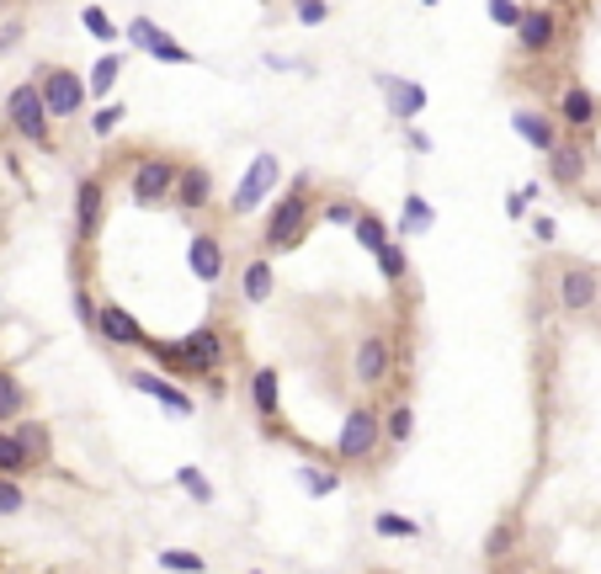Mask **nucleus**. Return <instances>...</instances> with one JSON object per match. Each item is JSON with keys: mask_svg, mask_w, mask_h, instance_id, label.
<instances>
[{"mask_svg": "<svg viewBox=\"0 0 601 574\" xmlns=\"http://www.w3.org/2000/svg\"><path fill=\"white\" fill-rule=\"evenodd\" d=\"M538 192H543L538 182H522V186H512V192H506V218H512V224H522V218L533 213V203H538Z\"/></svg>", "mask_w": 601, "mask_h": 574, "instance_id": "39", "label": "nucleus"}, {"mask_svg": "<svg viewBox=\"0 0 601 574\" xmlns=\"http://www.w3.org/2000/svg\"><path fill=\"white\" fill-rule=\"evenodd\" d=\"M176 489L192 500V506H213V500H218V489L208 484V474H203L197 463H181L176 468Z\"/></svg>", "mask_w": 601, "mask_h": 574, "instance_id": "30", "label": "nucleus"}, {"mask_svg": "<svg viewBox=\"0 0 601 574\" xmlns=\"http://www.w3.org/2000/svg\"><path fill=\"white\" fill-rule=\"evenodd\" d=\"M512 32H516V48L538 59V54H548V48L559 43V17H554L548 6H522V22H516Z\"/></svg>", "mask_w": 601, "mask_h": 574, "instance_id": "19", "label": "nucleus"}, {"mask_svg": "<svg viewBox=\"0 0 601 574\" xmlns=\"http://www.w3.org/2000/svg\"><path fill=\"white\" fill-rule=\"evenodd\" d=\"M81 28H86L96 43H118V37H122V28L107 17V11H101V6H86V11H81Z\"/></svg>", "mask_w": 601, "mask_h": 574, "instance_id": "38", "label": "nucleus"}, {"mask_svg": "<svg viewBox=\"0 0 601 574\" xmlns=\"http://www.w3.org/2000/svg\"><path fill=\"white\" fill-rule=\"evenodd\" d=\"M421 6H442V0H421Z\"/></svg>", "mask_w": 601, "mask_h": 574, "instance_id": "48", "label": "nucleus"}, {"mask_svg": "<svg viewBox=\"0 0 601 574\" xmlns=\"http://www.w3.org/2000/svg\"><path fill=\"white\" fill-rule=\"evenodd\" d=\"M22 415H32V389L22 383V372L0 362V425H17Z\"/></svg>", "mask_w": 601, "mask_h": 574, "instance_id": "24", "label": "nucleus"}, {"mask_svg": "<svg viewBox=\"0 0 601 574\" xmlns=\"http://www.w3.org/2000/svg\"><path fill=\"white\" fill-rule=\"evenodd\" d=\"M533 240H538V245H554V240H559V224H554L548 213H538V218H533Z\"/></svg>", "mask_w": 601, "mask_h": 574, "instance_id": "45", "label": "nucleus"}, {"mask_svg": "<svg viewBox=\"0 0 601 574\" xmlns=\"http://www.w3.org/2000/svg\"><path fill=\"white\" fill-rule=\"evenodd\" d=\"M154 564L165 574H208V559L203 553H192V548H160L154 553Z\"/></svg>", "mask_w": 601, "mask_h": 574, "instance_id": "32", "label": "nucleus"}, {"mask_svg": "<svg viewBox=\"0 0 601 574\" xmlns=\"http://www.w3.org/2000/svg\"><path fill=\"white\" fill-rule=\"evenodd\" d=\"M176 154L165 150H144L128 160V176H122V186H128V203L133 208H171V186H176Z\"/></svg>", "mask_w": 601, "mask_h": 574, "instance_id": "4", "label": "nucleus"}, {"mask_svg": "<svg viewBox=\"0 0 601 574\" xmlns=\"http://www.w3.org/2000/svg\"><path fill=\"white\" fill-rule=\"evenodd\" d=\"M357 203L352 197H325V203H314V224H331V229H352V218H357Z\"/></svg>", "mask_w": 601, "mask_h": 574, "instance_id": "36", "label": "nucleus"}, {"mask_svg": "<svg viewBox=\"0 0 601 574\" xmlns=\"http://www.w3.org/2000/svg\"><path fill=\"white\" fill-rule=\"evenodd\" d=\"M384 574H399V570H384Z\"/></svg>", "mask_w": 601, "mask_h": 574, "instance_id": "51", "label": "nucleus"}, {"mask_svg": "<svg viewBox=\"0 0 601 574\" xmlns=\"http://www.w3.org/2000/svg\"><path fill=\"white\" fill-rule=\"evenodd\" d=\"M0 474H11V479L32 474V457L22 453V442H17V431H11V425H0Z\"/></svg>", "mask_w": 601, "mask_h": 574, "instance_id": "33", "label": "nucleus"}, {"mask_svg": "<svg viewBox=\"0 0 601 574\" xmlns=\"http://www.w3.org/2000/svg\"><path fill=\"white\" fill-rule=\"evenodd\" d=\"M543 160H548V182L559 186V192H575V186L591 176V154H586L580 139H559V144L543 154Z\"/></svg>", "mask_w": 601, "mask_h": 574, "instance_id": "18", "label": "nucleus"}, {"mask_svg": "<svg viewBox=\"0 0 601 574\" xmlns=\"http://www.w3.org/2000/svg\"><path fill=\"white\" fill-rule=\"evenodd\" d=\"M32 86H37V96H43V107H49V118L54 122L81 118V112L90 107L86 75H75L69 64H43V69H32Z\"/></svg>", "mask_w": 601, "mask_h": 574, "instance_id": "7", "label": "nucleus"}, {"mask_svg": "<svg viewBox=\"0 0 601 574\" xmlns=\"http://www.w3.org/2000/svg\"><path fill=\"white\" fill-rule=\"evenodd\" d=\"M69 213H75V240L81 245H90L101 235V218H107V176H101V171H86V176L75 182Z\"/></svg>", "mask_w": 601, "mask_h": 574, "instance_id": "12", "label": "nucleus"}, {"mask_svg": "<svg viewBox=\"0 0 601 574\" xmlns=\"http://www.w3.org/2000/svg\"><path fill=\"white\" fill-rule=\"evenodd\" d=\"M144 351H150L154 372H171L176 383H203L213 399H224L229 393V378H224V367H229V331L218 325V320H203L197 331H186L181 340H144Z\"/></svg>", "mask_w": 601, "mask_h": 574, "instance_id": "1", "label": "nucleus"}, {"mask_svg": "<svg viewBox=\"0 0 601 574\" xmlns=\"http://www.w3.org/2000/svg\"><path fill=\"white\" fill-rule=\"evenodd\" d=\"M245 393H250L256 421L267 425V436H288V431H282V372H277V367H256L250 383H245Z\"/></svg>", "mask_w": 601, "mask_h": 574, "instance_id": "17", "label": "nucleus"}, {"mask_svg": "<svg viewBox=\"0 0 601 574\" xmlns=\"http://www.w3.org/2000/svg\"><path fill=\"white\" fill-rule=\"evenodd\" d=\"M394 362H399V346H394L389 331H367L357 340V351H352V378H357L362 389H384L394 378Z\"/></svg>", "mask_w": 601, "mask_h": 574, "instance_id": "8", "label": "nucleus"}, {"mask_svg": "<svg viewBox=\"0 0 601 574\" xmlns=\"http://www.w3.org/2000/svg\"><path fill=\"white\" fill-rule=\"evenodd\" d=\"M299 489L309 500H331L335 489H341V468H320V463H299Z\"/></svg>", "mask_w": 601, "mask_h": 574, "instance_id": "29", "label": "nucleus"}, {"mask_svg": "<svg viewBox=\"0 0 601 574\" xmlns=\"http://www.w3.org/2000/svg\"><path fill=\"white\" fill-rule=\"evenodd\" d=\"M6 128L37 154H54V118H49V107H43V96L32 80H17L11 91H6Z\"/></svg>", "mask_w": 601, "mask_h": 574, "instance_id": "5", "label": "nucleus"}, {"mask_svg": "<svg viewBox=\"0 0 601 574\" xmlns=\"http://www.w3.org/2000/svg\"><path fill=\"white\" fill-rule=\"evenodd\" d=\"M512 133L538 154H548L559 144V122H554V112H543V107H512Z\"/></svg>", "mask_w": 601, "mask_h": 574, "instance_id": "21", "label": "nucleus"}, {"mask_svg": "<svg viewBox=\"0 0 601 574\" xmlns=\"http://www.w3.org/2000/svg\"><path fill=\"white\" fill-rule=\"evenodd\" d=\"M384 457V410L378 404H352L341 415V431H335V463L346 468H373Z\"/></svg>", "mask_w": 601, "mask_h": 574, "instance_id": "3", "label": "nucleus"}, {"mask_svg": "<svg viewBox=\"0 0 601 574\" xmlns=\"http://www.w3.org/2000/svg\"><path fill=\"white\" fill-rule=\"evenodd\" d=\"M293 17L303 28H325L331 22V0H293Z\"/></svg>", "mask_w": 601, "mask_h": 574, "instance_id": "41", "label": "nucleus"}, {"mask_svg": "<svg viewBox=\"0 0 601 574\" xmlns=\"http://www.w3.org/2000/svg\"><path fill=\"white\" fill-rule=\"evenodd\" d=\"M373 532L378 538H399V543H416L421 538V521H410V516H399V511H378L373 516Z\"/></svg>", "mask_w": 601, "mask_h": 574, "instance_id": "35", "label": "nucleus"}, {"mask_svg": "<svg viewBox=\"0 0 601 574\" xmlns=\"http://www.w3.org/2000/svg\"><path fill=\"white\" fill-rule=\"evenodd\" d=\"M495 574H533V570H527V564H501Z\"/></svg>", "mask_w": 601, "mask_h": 574, "instance_id": "47", "label": "nucleus"}, {"mask_svg": "<svg viewBox=\"0 0 601 574\" xmlns=\"http://www.w3.org/2000/svg\"><path fill=\"white\" fill-rule=\"evenodd\" d=\"M271 293H277V267H271V256H250L240 267V299L250 303V308H261V303H271Z\"/></svg>", "mask_w": 601, "mask_h": 574, "instance_id": "22", "label": "nucleus"}, {"mask_svg": "<svg viewBox=\"0 0 601 574\" xmlns=\"http://www.w3.org/2000/svg\"><path fill=\"white\" fill-rule=\"evenodd\" d=\"M128 383H133V393H144V399H154L165 415H176V421H192L197 415V399L181 389L176 378H165V372H154V367H139V372H128Z\"/></svg>", "mask_w": 601, "mask_h": 574, "instance_id": "15", "label": "nucleus"}, {"mask_svg": "<svg viewBox=\"0 0 601 574\" xmlns=\"http://www.w3.org/2000/svg\"><path fill=\"white\" fill-rule=\"evenodd\" d=\"M554 303H559V314H591L601 303V272L586 261H565L554 272Z\"/></svg>", "mask_w": 601, "mask_h": 574, "instance_id": "9", "label": "nucleus"}, {"mask_svg": "<svg viewBox=\"0 0 601 574\" xmlns=\"http://www.w3.org/2000/svg\"><path fill=\"white\" fill-rule=\"evenodd\" d=\"M431 224H437V208H431V197H426V192H405L394 235H399V240H421V235H431Z\"/></svg>", "mask_w": 601, "mask_h": 574, "instance_id": "23", "label": "nucleus"}, {"mask_svg": "<svg viewBox=\"0 0 601 574\" xmlns=\"http://www.w3.org/2000/svg\"><path fill=\"white\" fill-rule=\"evenodd\" d=\"M122 37H128L139 54H150L154 64H197V54H192L186 43H176V37L160 28V22H150V17H133V22L122 28Z\"/></svg>", "mask_w": 601, "mask_h": 574, "instance_id": "14", "label": "nucleus"}, {"mask_svg": "<svg viewBox=\"0 0 601 574\" xmlns=\"http://www.w3.org/2000/svg\"><path fill=\"white\" fill-rule=\"evenodd\" d=\"M186 272L197 277L203 288H218L229 277V245H224L218 229H192V240H186Z\"/></svg>", "mask_w": 601, "mask_h": 574, "instance_id": "11", "label": "nucleus"}, {"mask_svg": "<svg viewBox=\"0 0 601 574\" xmlns=\"http://www.w3.org/2000/svg\"><path fill=\"white\" fill-rule=\"evenodd\" d=\"M69 303H75V320H81V325H96V299H90L86 288H75V293H69Z\"/></svg>", "mask_w": 601, "mask_h": 574, "instance_id": "44", "label": "nucleus"}, {"mask_svg": "<svg viewBox=\"0 0 601 574\" xmlns=\"http://www.w3.org/2000/svg\"><path fill=\"white\" fill-rule=\"evenodd\" d=\"M277 186H282V160L271 150L250 154L240 171V182H235V192H229V203H224V213L229 218H250V213H261V203H271L277 197Z\"/></svg>", "mask_w": 601, "mask_h": 574, "instance_id": "6", "label": "nucleus"}, {"mask_svg": "<svg viewBox=\"0 0 601 574\" xmlns=\"http://www.w3.org/2000/svg\"><path fill=\"white\" fill-rule=\"evenodd\" d=\"M90 335H96L107 351H133V346L150 340V331L139 325V314H128L122 303H96V325H90Z\"/></svg>", "mask_w": 601, "mask_h": 574, "instance_id": "13", "label": "nucleus"}, {"mask_svg": "<svg viewBox=\"0 0 601 574\" xmlns=\"http://www.w3.org/2000/svg\"><path fill=\"white\" fill-rule=\"evenodd\" d=\"M122 118H128L122 101H96V107H90V139H112L122 128Z\"/></svg>", "mask_w": 601, "mask_h": 574, "instance_id": "37", "label": "nucleus"}, {"mask_svg": "<svg viewBox=\"0 0 601 574\" xmlns=\"http://www.w3.org/2000/svg\"><path fill=\"white\" fill-rule=\"evenodd\" d=\"M118 80H122V54H101V59L90 64V75H86V96H90V107H96V101H112V91H118Z\"/></svg>", "mask_w": 601, "mask_h": 574, "instance_id": "26", "label": "nucleus"}, {"mask_svg": "<svg viewBox=\"0 0 601 574\" xmlns=\"http://www.w3.org/2000/svg\"><path fill=\"white\" fill-rule=\"evenodd\" d=\"M554 122H559V128H570V133H591V128H597V122H601V101H597V96H591V91H586L580 80H570V86L559 91V107H554Z\"/></svg>", "mask_w": 601, "mask_h": 574, "instance_id": "20", "label": "nucleus"}, {"mask_svg": "<svg viewBox=\"0 0 601 574\" xmlns=\"http://www.w3.org/2000/svg\"><path fill=\"white\" fill-rule=\"evenodd\" d=\"M516 553V521H501V527H490V538H484V559L501 570V564H512Z\"/></svg>", "mask_w": 601, "mask_h": 574, "instance_id": "34", "label": "nucleus"}, {"mask_svg": "<svg viewBox=\"0 0 601 574\" xmlns=\"http://www.w3.org/2000/svg\"><path fill=\"white\" fill-rule=\"evenodd\" d=\"M218 203V182H213V171L203 160H181L176 165V186H171V208L181 218H197V213H208Z\"/></svg>", "mask_w": 601, "mask_h": 574, "instance_id": "10", "label": "nucleus"}, {"mask_svg": "<svg viewBox=\"0 0 601 574\" xmlns=\"http://www.w3.org/2000/svg\"><path fill=\"white\" fill-rule=\"evenodd\" d=\"M314 176L299 171L293 182L282 186L267 203V218H261V256H288L299 250L309 235H314Z\"/></svg>", "mask_w": 601, "mask_h": 574, "instance_id": "2", "label": "nucleus"}, {"mask_svg": "<svg viewBox=\"0 0 601 574\" xmlns=\"http://www.w3.org/2000/svg\"><path fill=\"white\" fill-rule=\"evenodd\" d=\"M405 144H410V154H431V139H426V133L416 128V122L405 128Z\"/></svg>", "mask_w": 601, "mask_h": 574, "instance_id": "46", "label": "nucleus"}, {"mask_svg": "<svg viewBox=\"0 0 601 574\" xmlns=\"http://www.w3.org/2000/svg\"><path fill=\"white\" fill-rule=\"evenodd\" d=\"M250 574H267V570H250Z\"/></svg>", "mask_w": 601, "mask_h": 574, "instance_id": "49", "label": "nucleus"}, {"mask_svg": "<svg viewBox=\"0 0 601 574\" xmlns=\"http://www.w3.org/2000/svg\"><path fill=\"white\" fill-rule=\"evenodd\" d=\"M484 17H490L495 28L512 32L516 22H522V6H516V0H484Z\"/></svg>", "mask_w": 601, "mask_h": 574, "instance_id": "42", "label": "nucleus"}, {"mask_svg": "<svg viewBox=\"0 0 601 574\" xmlns=\"http://www.w3.org/2000/svg\"><path fill=\"white\" fill-rule=\"evenodd\" d=\"M410 442H416V404L394 399L384 410V447H410Z\"/></svg>", "mask_w": 601, "mask_h": 574, "instance_id": "27", "label": "nucleus"}, {"mask_svg": "<svg viewBox=\"0 0 601 574\" xmlns=\"http://www.w3.org/2000/svg\"><path fill=\"white\" fill-rule=\"evenodd\" d=\"M373 86H378V96H384V107H389V118L399 122V128H410V122L426 112V86H416V80H405V75H389V69H378L373 75Z\"/></svg>", "mask_w": 601, "mask_h": 574, "instance_id": "16", "label": "nucleus"}, {"mask_svg": "<svg viewBox=\"0 0 601 574\" xmlns=\"http://www.w3.org/2000/svg\"><path fill=\"white\" fill-rule=\"evenodd\" d=\"M11 431H17L22 453L32 457V468H49V457H54V431H49V421H37V415H22V421L11 425Z\"/></svg>", "mask_w": 601, "mask_h": 574, "instance_id": "25", "label": "nucleus"}, {"mask_svg": "<svg viewBox=\"0 0 601 574\" xmlns=\"http://www.w3.org/2000/svg\"><path fill=\"white\" fill-rule=\"evenodd\" d=\"M373 261H378V277H384L389 288H399V282L410 277V256H405V240H399V235H389V240L378 245Z\"/></svg>", "mask_w": 601, "mask_h": 574, "instance_id": "28", "label": "nucleus"}, {"mask_svg": "<svg viewBox=\"0 0 601 574\" xmlns=\"http://www.w3.org/2000/svg\"><path fill=\"white\" fill-rule=\"evenodd\" d=\"M22 37H28V28H22L17 17H6V22H0V54H11V48H22Z\"/></svg>", "mask_w": 601, "mask_h": 574, "instance_id": "43", "label": "nucleus"}, {"mask_svg": "<svg viewBox=\"0 0 601 574\" xmlns=\"http://www.w3.org/2000/svg\"><path fill=\"white\" fill-rule=\"evenodd\" d=\"M367 574H384V570H367Z\"/></svg>", "mask_w": 601, "mask_h": 574, "instance_id": "50", "label": "nucleus"}, {"mask_svg": "<svg viewBox=\"0 0 601 574\" xmlns=\"http://www.w3.org/2000/svg\"><path fill=\"white\" fill-rule=\"evenodd\" d=\"M352 240H357L362 250H367V256H373V250H378V245L389 240V224H384V218H378V213H373V208H362L357 218H352Z\"/></svg>", "mask_w": 601, "mask_h": 574, "instance_id": "31", "label": "nucleus"}, {"mask_svg": "<svg viewBox=\"0 0 601 574\" xmlns=\"http://www.w3.org/2000/svg\"><path fill=\"white\" fill-rule=\"evenodd\" d=\"M28 489H22V479H11V474H0V516H22L28 511Z\"/></svg>", "mask_w": 601, "mask_h": 574, "instance_id": "40", "label": "nucleus"}]
</instances>
